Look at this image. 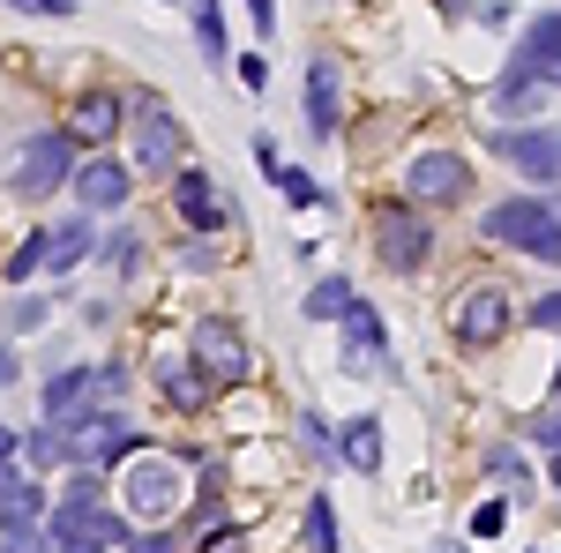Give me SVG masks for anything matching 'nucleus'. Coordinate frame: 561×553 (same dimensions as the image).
I'll use <instances>...</instances> for the list:
<instances>
[{
    "mask_svg": "<svg viewBox=\"0 0 561 553\" xmlns=\"http://www.w3.org/2000/svg\"><path fill=\"white\" fill-rule=\"evenodd\" d=\"M486 240H502V247H517V255L561 269V217L547 210V203H531V195L494 203V210H486Z\"/></svg>",
    "mask_w": 561,
    "mask_h": 553,
    "instance_id": "nucleus-1",
    "label": "nucleus"
},
{
    "mask_svg": "<svg viewBox=\"0 0 561 553\" xmlns=\"http://www.w3.org/2000/svg\"><path fill=\"white\" fill-rule=\"evenodd\" d=\"M76 180V135H31L23 142V165H15V195H53Z\"/></svg>",
    "mask_w": 561,
    "mask_h": 553,
    "instance_id": "nucleus-5",
    "label": "nucleus"
},
{
    "mask_svg": "<svg viewBox=\"0 0 561 553\" xmlns=\"http://www.w3.org/2000/svg\"><path fill=\"white\" fill-rule=\"evenodd\" d=\"M128 105H135V165L150 180L180 172V120L165 113V97H128Z\"/></svg>",
    "mask_w": 561,
    "mask_h": 553,
    "instance_id": "nucleus-4",
    "label": "nucleus"
},
{
    "mask_svg": "<svg viewBox=\"0 0 561 553\" xmlns=\"http://www.w3.org/2000/svg\"><path fill=\"white\" fill-rule=\"evenodd\" d=\"M434 553H465V546H434Z\"/></svg>",
    "mask_w": 561,
    "mask_h": 553,
    "instance_id": "nucleus-41",
    "label": "nucleus"
},
{
    "mask_svg": "<svg viewBox=\"0 0 561 553\" xmlns=\"http://www.w3.org/2000/svg\"><path fill=\"white\" fill-rule=\"evenodd\" d=\"M83 255H90V224H53V240H45V277H68Z\"/></svg>",
    "mask_w": 561,
    "mask_h": 553,
    "instance_id": "nucleus-21",
    "label": "nucleus"
},
{
    "mask_svg": "<svg viewBox=\"0 0 561 553\" xmlns=\"http://www.w3.org/2000/svg\"><path fill=\"white\" fill-rule=\"evenodd\" d=\"M255 165L285 187V203H300V210H314V203H322V195H314V180H307L300 165H285V158H277V142H255Z\"/></svg>",
    "mask_w": 561,
    "mask_h": 553,
    "instance_id": "nucleus-20",
    "label": "nucleus"
},
{
    "mask_svg": "<svg viewBox=\"0 0 561 553\" xmlns=\"http://www.w3.org/2000/svg\"><path fill=\"white\" fill-rule=\"evenodd\" d=\"M195 45L210 68H225V0H195Z\"/></svg>",
    "mask_w": 561,
    "mask_h": 553,
    "instance_id": "nucleus-24",
    "label": "nucleus"
},
{
    "mask_svg": "<svg viewBox=\"0 0 561 553\" xmlns=\"http://www.w3.org/2000/svg\"><path fill=\"white\" fill-rule=\"evenodd\" d=\"M83 396H98V367H68V375H53V382H45V419H76ZM98 404H105V396H98Z\"/></svg>",
    "mask_w": 561,
    "mask_h": 553,
    "instance_id": "nucleus-18",
    "label": "nucleus"
},
{
    "mask_svg": "<svg viewBox=\"0 0 561 553\" xmlns=\"http://www.w3.org/2000/svg\"><path fill=\"white\" fill-rule=\"evenodd\" d=\"M375 247H382L389 269H420V262L434 255V232H427V217L420 210H375Z\"/></svg>",
    "mask_w": 561,
    "mask_h": 553,
    "instance_id": "nucleus-10",
    "label": "nucleus"
},
{
    "mask_svg": "<svg viewBox=\"0 0 561 553\" xmlns=\"http://www.w3.org/2000/svg\"><path fill=\"white\" fill-rule=\"evenodd\" d=\"M158 382H165V396H173L180 412H203V396H210V375H187L180 359H165V352H158Z\"/></svg>",
    "mask_w": 561,
    "mask_h": 553,
    "instance_id": "nucleus-22",
    "label": "nucleus"
},
{
    "mask_svg": "<svg viewBox=\"0 0 561 553\" xmlns=\"http://www.w3.org/2000/svg\"><path fill=\"white\" fill-rule=\"evenodd\" d=\"M45 539H53V553H105V546H128L135 531L121 516H105L98 502H60L53 523H45Z\"/></svg>",
    "mask_w": 561,
    "mask_h": 553,
    "instance_id": "nucleus-3",
    "label": "nucleus"
},
{
    "mask_svg": "<svg viewBox=\"0 0 561 553\" xmlns=\"http://www.w3.org/2000/svg\"><path fill=\"white\" fill-rule=\"evenodd\" d=\"M203 553H240V539H232V531H210V539H203Z\"/></svg>",
    "mask_w": 561,
    "mask_h": 553,
    "instance_id": "nucleus-36",
    "label": "nucleus"
},
{
    "mask_svg": "<svg viewBox=\"0 0 561 553\" xmlns=\"http://www.w3.org/2000/svg\"><path fill=\"white\" fill-rule=\"evenodd\" d=\"M337 105H345V68L330 53H314L307 60V128L322 135V142L337 135Z\"/></svg>",
    "mask_w": 561,
    "mask_h": 553,
    "instance_id": "nucleus-14",
    "label": "nucleus"
},
{
    "mask_svg": "<svg viewBox=\"0 0 561 553\" xmlns=\"http://www.w3.org/2000/svg\"><path fill=\"white\" fill-rule=\"evenodd\" d=\"M45 240H53V232L38 224V232H31V240L15 247V262H8V277H15V285H23V277H38V269H45Z\"/></svg>",
    "mask_w": 561,
    "mask_h": 553,
    "instance_id": "nucleus-28",
    "label": "nucleus"
},
{
    "mask_svg": "<svg viewBox=\"0 0 561 553\" xmlns=\"http://www.w3.org/2000/svg\"><path fill=\"white\" fill-rule=\"evenodd\" d=\"M539 76H524L517 60H510V76H502V90H494V113H510V120H517V113H531V105H539Z\"/></svg>",
    "mask_w": 561,
    "mask_h": 553,
    "instance_id": "nucleus-23",
    "label": "nucleus"
},
{
    "mask_svg": "<svg viewBox=\"0 0 561 553\" xmlns=\"http://www.w3.org/2000/svg\"><path fill=\"white\" fill-rule=\"evenodd\" d=\"M517 68H524V76H539L547 90H561V8H547V15H531V23H524Z\"/></svg>",
    "mask_w": 561,
    "mask_h": 553,
    "instance_id": "nucleus-13",
    "label": "nucleus"
},
{
    "mask_svg": "<svg viewBox=\"0 0 561 553\" xmlns=\"http://www.w3.org/2000/svg\"><path fill=\"white\" fill-rule=\"evenodd\" d=\"M8 8H23V15H76V0H8Z\"/></svg>",
    "mask_w": 561,
    "mask_h": 553,
    "instance_id": "nucleus-34",
    "label": "nucleus"
},
{
    "mask_svg": "<svg viewBox=\"0 0 561 553\" xmlns=\"http://www.w3.org/2000/svg\"><path fill=\"white\" fill-rule=\"evenodd\" d=\"M60 441H68V464H105V457H128L135 449V426L113 412V404H83L76 419H53Z\"/></svg>",
    "mask_w": 561,
    "mask_h": 553,
    "instance_id": "nucleus-2",
    "label": "nucleus"
},
{
    "mask_svg": "<svg viewBox=\"0 0 561 553\" xmlns=\"http://www.w3.org/2000/svg\"><path fill=\"white\" fill-rule=\"evenodd\" d=\"M539 441H547V449H561V419H547V426H539Z\"/></svg>",
    "mask_w": 561,
    "mask_h": 553,
    "instance_id": "nucleus-37",
    "label": "nucleus"
},
{
    "mask_svg": "<svg viewBox=\"0 0 561 553\" xmlns=\"http://www.w3.org/2000/svg\"><path fill=\"white\" fill-rule=\"evenodd\" d=\"M240 83H248V90L270 83V60H262V53H240Z\"/></svg>",
    "mask_w": 561,
    "mask_h": 553,
    "instance_id": "nucleus-33",
    "label": "nucleus"
},
{
    "mask_svg": "<svg viewBox=\"0 0 561 553\" xmlns=\"http://www.w3.org/2000/svg\"><path fill=\"white\" fill-rule=\"evenodd\" d=\"M195 367L210 375V382H225V389H240L248 375H255V359H248V344H240V330L232 322H195Z\"/></svg>",
    "mask_w": 561,
    "mask_h": 553,
    "instance_id": "nucleus-7",
    "label": "nucleus"
},
{
    "mask_svg": "<svg viewBox=\"0 0 561 553\" xmlns=\"http://www.w3.org/2000/svg\"><path fill=\"white\" fill-rule=\"evenodd\" d=\"M465 187H472V165L457 150H427V158L404 165V195L412 203H465Z\"/></svg>",
    "mask_w": 561,
    "mask_h": 553,
    "instance_id": "nucleus-11",
    "label": "nucleus"
},
{
    "mask_svg": "<svg viewBox=\"0 0 561 553\" xmlns=\"http://www.w3.org/2000/svg\"><path fill=\"white\" fill-rule=\"evenodd\" d=\"M76 195H83L90 210H121V203H128V165H113V158L76 165Z\"/></svg>",
    "mask_w": 561,
    "mask_h": 553,
    "instance_id": "nucleus-16",
    "label": "nucleus"
},
{
    "mask_svg": "<svg viewBox=\"0 0 561 553\" xmlns=\"http://www.w3.org/2000/svg\"><path fill=\"white\" fill-rule=\"evenodd\" d=\"M449 330H457V344H472V352L502 344V330H510V292H502V285H472V292L457 299Z\"/></svg>",
    "mask_w": 561,
    "mask_h": 553,
    "instance_id": "nucleus-9",
    "label": "nucleus"
},
{
    "mask_svg": "<svg viewBox=\"0 0 561 553\" xmlns=\"http://www.w3.org/2000/svg\"><path fill=\"white\" fill-rule=\"evenodd\" d=\"M510 531V502H479L472 509V539H502Z\"/></svg>",
    "mask_w": 561,
    "mask_h": 553,
    "instance_id": "nucleus-29",
    "label": "nucleus"
},
{
    "mask_svg": "<svg viewBox=\"0 0 561 553\" xmlns=\"http://www.w3.org/2000/svg\"><path fill=\"white\" fill-rule=\"evenodd\" d=\"M38 516H45V486H23V479H15V486L0 494V523H38Z\"/></svg>",
    "mask_w": 561,
    "mask_h": 553,
    "instance_id": "nucleus-26",
    "label": "nucleus"
},
{
    "mask_svg": "<svg viewBox=\"0 0 561 553\" xmlns=\"http://www.w3.org/2000/svg\"><path fill=\"white\" fill-rule=\"evenodd\" d=\"M352 299H359V292H352L345 277H322V285L307 292V314H314V322H337V314H345Z\"/></svg>",
    "mask_w": 561,
    "mask_h": 553,
    "instance_id": "nucleus-25",
    "label": "nucleus"
},
{
    "mask_svg": "<svg viewBox=\"0 0 561 553\" xmlns=\"http://www.w3.org/2000/svg\"><path fill=\"white\" fill-rule=\"evenodd\" d=\"M554 486H561V449H554Z\"/></svg>",
    "mask_w": 561,
    "mask_h": 553,
    "instance_id": "nucleus-40",
    "label": "nucleus"
},
{
    "mask_svg": "<svg viewBox=\"0 0 561 553\" xmlns=\"http://www.w3.org/2000/svg\"><path fill=\"white\" fill-rule=\"evenodd\" d=\"M0 382H15V352H0Z\"/></svg>",
    "mask_w": 561,
    "mask_h": 553,
    "instance_id": "nucleus-38",
    "label": "nucleus"
},
{
    "mask_svg": "<svg viewBox=\"0 0 561 553\" xmlns=\"http://www.w3.org/2000/svg\"><path fill=\"white\" fill-rule=\"evenodd\" d=\"M494 158L524 180H561V128H494Z\"/></svg>",
    "mask_w": 561,
    "mask_h": 553,
    "instance_id": "nucleus-8",
    "label": "nucleus"
},
{
    "mask_svg": "<svg viewBox=\"0 0 561 553\" xmlns=\"http://www.w3.org/2000/svg\"><path fill=\"white\" fill-rule=\"evenodd\" d=\"M173 210H180V224H195V232H225V224H240V210L217 195V180L203 165H180L173 172Z\"/></svg>",
    "mask_w": 561,
    "mask_h": 553,
    "instance_id": "nucleus-6",
    "label": "nucleus"
},
{
    "mask_svg": "<svg viewBox=\"0 0 561 553\" xmlns=\"http://www.w3.org/2000/svg\"><path fill=\"white\" fill-rule=\"evenodd\" d=\"M45 322V299H15V307H8V330H38Z\"/></svg>",
    "mask_w": 561,
    "mask_h": 553,
    "instance_id": "nucleus-32",
    "label": "nucleus"
},
{
    "mask_svg": "<svg viewBox=\"0 0 561 553\" xmlns=\"http://www.w3.org/2000/svg\"><path fill=\"white\" fill-rule=\"evenodd\" d=\"M180 502H187V479H180L173 457H142L128 471V509L135 516H173Z\"/></svg>",
    "mask_w": 561,
    "mask_h": 553,
    "instance_id": "nucleus-12",
    "label": "nucleus"
},
{
    "mask_svg": "<svg viewBox=\"0 0 561 553\" xmlns=\"http://www.w3.org/2000/svg\"><path fill=\"white\" fill-rule=\"evenodd\" d=\"M121 105H128V97H113V90H90V97H76L68 135H76V142H113V128H121Z\"/></svg>",
    "mask_w": 561,
    "mask_h": 553,
    "instance_id": "nucleus-15",
    "label": "nucleus"
},
{
    "mask_svg": "<svg viewBox=\"0 0 561 553\" xmlns=\"http://www.w3.org/2000/svg\"><path fill=\"white\" fill-rule=\"evenodd\" d=\"M337 322H345V344H352V352H359V359H382L389 330H382V314H375L367 299H352V307H345V314H337Z\"/></svg>",
    "mask_w": 561,
    "mask_h": 553,
    "instance_id": "nucleus-19",
    "label": "nucleus"
},
{
    "mask_svg": "<svg viewBox=\"0 0 561 553\" xmlns=\"http://www.w3.org/2000/svg\"><path fill=\"white\" fill-rule=\"evenodd\" d=\"M307 553H337V509L322 494L307 502Z\"/></svg>",
    "mask_w": 561,
    "mask_h": 553,
    "instance_id": "nucleus-27",
    "label": "nucleus"
},
{
    "mask_svg": "<svg viewBox=\"0 0 561 553\" xmlns=\"http://www.w3.org/2000/svg\"><path fill=\"white\" fill-rule=\"evenodd\" d=\"M524 322H531V330H561V285L547 299H531V307H524Z\"/></svg>",
    "mask_w": 561,
    "mask_h": 553,
    "instance_id": "nucleus-31",
    "label": "nucleus"
},
{
    "mask_svg": "<svg viewBox=\"0 0 561 553\" xmlns=\"http://www.w3.org/2000/svg\"><path fill=\"white\" fill-rule=\"evenodd\" d=\"M486 479H502V486H531L524 464H517V449H494V457H486Z\"/></svg>",
    "mask_w": 561,
    "mask_h": 553,
    "instance_id": "nucleus-30",
    "label": "nucleus"
},
{
    "mask_svg": "<svg viewBox=\"0 0 561 553\" xmlns=\"http://www.w3.org/2000/svg\"><path fill=\"white\" fill-rule=\"evenodd\" d=\"M8 457H15V434H8V426H0V464H8Z\"/></svg>",
    "mask_w": 561,
    "mask_h": 553,
    "instance_id": "nucleus-39",
    "label": "nucleus"
},
{
    "mask_svg": "<svg viewBox=\"0 0 561 553\" xmlns=\"http://www.w3.org/2000/svg\"><path fill=\"white\" fill-rule=\"evenodd\" d=\"M337 457H345L359 479H375V471H382V419H375V412H359V419L337 434Z\"/></svg>",
    "mask_w": 561,
    "mask_h": 553,
    "instance_id": "nucleus-17",
    "label": "nucleus"
},
{
    "mask_svg": "<svg viewBox=\"0 0 561 553\" xmlns=\"http://www.w3.org/2000/svg\"><path fill=\"white\" fill-rule=\"evenodd\" d=\"M128 553H173V531H142V539H128Z\"/></svg>",
    "mask_w": 561,
    "mask_h": 553,
    "instance_id": "nucleus-35",
    "label": "nucleus"
}]
</instances>
